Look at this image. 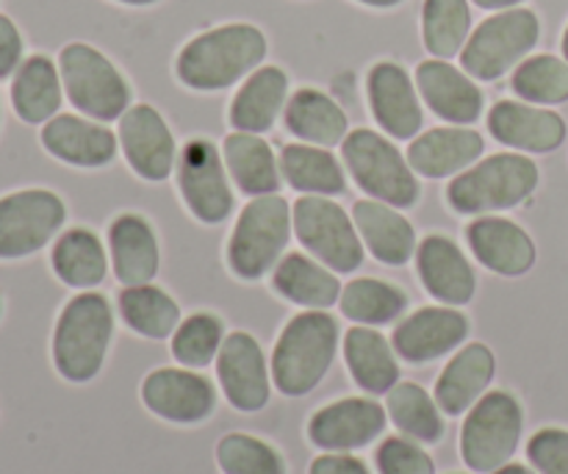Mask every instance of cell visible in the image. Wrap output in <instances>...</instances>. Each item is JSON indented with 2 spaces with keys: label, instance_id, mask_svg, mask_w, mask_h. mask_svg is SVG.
Instances as JSON below:
<instances>
[{
  "label": "cell",
  "instance_id": "6da1fadb",
  "mask_svg": "<svg viewBox=\"0 0 568 474\" xmlns=\"http://www.w3.org/2000/svg\"><path fill=\"white\" fill-rule=\"evenodd\" d=\"M266 56V37L247 22L214 28L194 37L178 56V78L189 89L216 92L255 70Z\"/></svg>",
  "mask_w": 568,
  "mask_h": 474
},
{
  "label": "cell",
  "instance_id": "7a4b0ae2",
  "mask_svg": "<svg viewBox=\"0 0 568 474\" xmlns=\"http://www.w3.org/2000/svg\"><path fill=\"white\" fill-rule=\"evenodd\" d=\"M338 350V322L325 311H303L277 336L272 350V383L286 397L314 392Z\"/></svg>",
  "mask_w": 568,
  "mask_h": 474
},
{
  "label": "cell",
  "instance_id": "3957f363",
  "mask_svg": "<svg viewBox=\"0 0 568 474\" xmlns=\"http://www.w3.org/2000/svg\"><path fill=\"white\" fill-rule=\"evenodd\" d=\"M114 314L103 294H75L61 311L53 333V361L64 381L87 383L103 370L109 353Z\"/></svg>",
  "mask_w": 568,
  "mask_h": 474
},
{
  "label": "cell",
  "instance_id": "277c9868",
  "mask_svg": "<svg viewBox=\"0 0 568 474\" xmlns=\"http://www.w3.org/2000/svg\"><path fill=\"white\" fill-rule=\"evenodd\" d=\"M538 186V167L527 155L497 153L458 172L447 186V200L458 214H491L516 209Z\"/></svg>",
  "mask_w": 568,
  "mask_h": 474
},
{
  "label": "cell",
  "instance_id": "5b68a950",
  "mask_svg": "<svg viewBox=\"0 0 568 474\" xmlns=\"http://www.w3.org/2000/svg\"><path fill=\"white\" fill-rule=\"evenodd\" d=\"M292 231V205L286 200L277 194L250 200L227 242V264L242 281H258L272 266H277Z\"/></svg>",
  "mask_w": 568,
  "mask_h": 474
},
{
  "label": "cell",
  "instance_id": "8992f818",
  "mask_svg": "<svg viewBox=\"0 0 568 474\" xmlns=\"http://www.w3.org/2000/svg\"><path fill=\"white\" fill-rule=\"evenodd\" d=\"M342 161L347 164L353 181L372 194V200L410 209L419 200V181L408 155L399 153L394 142L369 128L347 133L342 142Z\"/></svg>",
  "mask_w": 568,
  "mask_h": 474
},
{
  "label": "cell",
  "instance_id": "52a82bcc",
  "mask_svg": "<svg viewBox=\"0 0 568 474\" xmlns=\"http://www.w3.org/2000/svg\"><path fill=\"white\" fill-rule=\"evenodd\" d=\"M525 414L514 394L486 392L469 409L460 431V455L471 472L494 474L514 458Z\"/></svg>",
  "mask_w": 568,
  "mask_h": 474
},
{
  "label": "cell",
  "instance_id": "ba28073f",
  "mask_svg": "<svg viewBox=\"0 0 568 474\" xmlns=\"http://www.w3.org/2000/svg\"><path fill=\"white\" fill-rule=\"evenodd\" d=\"M59 72L70 103L92 120H120L131 109L128 81L92 44H67L59 56Z\"/></svg>",
  "mask_w": 568,
  "mask_h": 474
},
{
  "label": "cell",
  "instance_id": "9c48e42d",
  "mask_svg": "<svg viewBox=\"0 0 568 474\" xmlns=\"http://www.w3.org/2000/svg\"><path fill=\"white\" fill-rule=\"evenodd\" d=\"M538 33L541 26L530 9H505L488 17L460 50L464 70L477 81H497L536 48Z\"/></svg>",
  "mask_w": 568,
  "mask_h": 474
},
{
  "label": "cell",
  "instance_id": "30bf717a",
  "mask_svg": "<svg viewBox=\"0 0 568 474\" xmlns=\"http://www.w3.org/2000/svg\"><path fill=\"white\" fill-rule=\"evenodd\" d=\"M294 236L333 272H355L364 261V242L347 211L322 194H303L292 205Z\"/></svg>",
  "mask_w": 568,
  "mask_h": 474
},
{
  "label": "cell",
  "instance_id": "8fae6325",
  "mask_svg": "<svg viewBox=\"0 0 568 474\" xmlns=\"http://www.w3.org/2000/svg\"><path fill=\"white\" fill-rule=\"evenodd\" d=\"M64 220V203L48 189H26L0 198V259H22L42 250Z\"/></svg>",
  "mask_w": 568,
  "mask_h": 474
},
{
  "label": "cell",
  "instance_id": "7c38bea8",
  "mask_svg": "<svg viewBox=\"0 0 568 474\" xmlns=\"http://www.w3.org/2000/svg\"><path fill=\"white\" fill-rule=\"evenodd\" d=\"M178 186L189 211L205 225H220L233 211L225 159L209 139H189L178 153Z\"/></svg>",
  "mask_w": 568,
  "mask_h": 474
},
{
  "label": "cell",
  "instance_id": "4fadbf2b",
  "mask_svg": "<svg viewBox=\"0 0 568 474\" xmlns=\"http://www.w3.org/2000/svg\"><path fill=\"white\" fill-rule=\"evenodd\" d=\"M216 377L227 403L236 411L253 414L270 403L272 370L266 366L261 344L250 333H227L216 355Z\"/></svg>",
  "mask_w": 568,
  "mask_h": 474
},
{
  "label": "cell",
  "instance_id": "5bb4252c",
  "mask_svg": "<svg viewBox=\"0 0 568 474\" xmlns=\"http://www.w3.org/2000/svg\"><path fill=\"white\" fill-rule=\"evenodd\" d=\"M386 431V409L375 400L347 397L316 411L308 422L311 442L327 453H349Z\"/></svg>",
  "mask_w": 568,
  "mask_h": 474
},
{
  "label": "cell",
  "instance_id": "9a60e30c",
  "mask_svg": "<svg viewBox=\"0 0 568 474\" xmlns=\"http://www.w3.org/2000/svg\"><path fill=\"white\" fill-rule=\"evenodd\" d=\"M120 144L128 164L144 181H166L175 167V139L153 105H131L120 117Z\"/></svg>",
  "mask_w": 568,
  "mask_h": 474
},
{
  "label": "cell",
  "instance_id": "2e32d148",
  "mask_svg": "<svg viewBox=\"0 0 568 474\" xmlns=\"http://www.w3.org/2000/svg\"><path fill=\"white\" fill-rule=\"evenodd\" d=\"M142 400L155 416L178 425L209 420L216 405V392L205 377L189 370H155L144 377Z\"/></svg>",
  "mask_w": 568,
  "mask_h": 474
},
{
  "label": "cell",
  "instance_id": "e0dca14e",
  "mask_svg": "<svg viewBox=\"0 0 568 474\" xmlns=\"http://www.w3.org/2000/svg\"><path fill=\"white\" fill-rule=\"evenodd\" d=\"M469 336V320L455 309H419L405 316L394 331L392 344L399 359L427 364L453 353Z\"/></svg>",
  "mask_w": 568,
  "mask_h": 474
},
{
  "label": "cell",
  "instance_id": "ac0fdd59",
  "mask_svg": "<svg viewBox=\"0 0 568 474\" xmlns=\"http://www.w3.org/2000/svg\"><path fill=\"white\" fill-rule=\"evenodd\" d=\"M366 92H369L372 114H375L377 125L388 137L414 139L419 133L425 114H422V103L414 89V81H410V75L403 67L392 64V61L372 67Z\"/></svg>",
  "mask_w": 568,
  "mask_h": 474
},
{
  "label": "cell",
  "instance_id": "d6986e66",
  "mask_svg": "<svg viewBox=\"0 0 568 474\" xmlns=\"http://www.w3.org/2000/svg\"><path fill=\"white\" fill-rule=\"evenodd\" d=\"M466 242L471 253L491 272L505 278H519L536 264V242L525 228L503 216H480L466 228Z\"/></svg>",
  "mask_w": 568,
  "mask_h": 474
},
{
  "label": "cell",
  "instance_id": "ffe728a7",
  "mask_svg": "<svg viewBox=\"0 0 568 474\" xmlns=\"http://www.w3.org/2000/svg\"><path fill=\"white\" fill-rule=\"evenodd\" d=\"M416 270L427 294L444 305L471 303L477 289V278L464 250L447 236H427L416 248Z\"/></svg>",
  "mask_w": 568,
  "mask_h": 474
},
{
  "label": "cell",
  "instance_id": "44dd1931",
  "mask_svg": "<svg viewBox=\"0 0 568 474\" xmlns=\"http://www.w3.org/2000/svg\"><path fill=\"white\" fill-rule=\"evenodd\" d=\"M488 131L508 148L527 150V153H549L564 144L566 122L555 111L516 103V100H499L488 111Z\"/></svg>",
  "mask_w": 568,
  "mask_h": 474
},
{
  "label": "cell",
  "instance_id": "7402d4cb",
  "mask_svg": "<svg viewBox=\"0 0 568 474\" xmlns=\"http://www.w3.org/2000/svg\"><path fill=\"white\" fill-rule=\"evenodd\" d=\"M416 83L425 103L436 111L442 120L455 125H471L483 114V92L469 75L458 67L447 64L444 59L422 61L416 70Z\"/></svg>",
  "mask_w": 568,
  "mask_h": 474
},
{
  "label": "cell",
  "instance_id": "603a6c76",
  "mask_svg": "<svg viewBox=\"0 0 568 474\" xmlns=\"http://www.w3.org/2000/svg\"><path fill=\"white\" fill-rule=\"evenodd\" d=\"M116 142L120 137H114L98 120H83L75 114H59L42 128L44 150L72 167L109 164L116 155Z\"/></svg>",
  "mask_w": 568,
  "mask_h": 474
},
{
  "label": "cell",
  "instance_id": "cb8c5ba5",
  "mask_svg": "<svg viewBox=\"0 0 568 474\" xmlns=\"http://www.w3.org/2000/svg\"><path fill=\"white\" fill-rule=\"evenodd\" d=\"M353 222L364 248L381 264L403 266L416 255L414 228L394 205L381 200H358L353 209Z\"/></svg>",
  "mask_w": 568,
  "mask_h": 474
},
{
  "label": "cell",
  "instance_id": "d4e9b609",
  "mask_svg": "<svg viewBox=\"0 0 568 474\" xmlns=\"http://www.w3.org/2000/svg\"><path fill=\"white\" fill-rule=\"evenodd\" d=\"M486 150V142L471 128H433L414 139L408 148V161L419 175L447 178L475 164Z\"/></svg>",
  "mask_w": 568,
  "mask_h": 474
},
{
  "label": "cell",
  "instance_id": "484cf974",
  "mask_svg": "<svg viewBox=\"0 0 568 474\" xmlns=\"http://www.w3.org/2000/svg\"><path fill=\"white\" fill-rule=\"evenodd\" d=\"M497 359L486 344H466L447 366L436 383V403L444 414L460 416L486 394L491 386Z\"/></svg>",
  "mask_w": 568,
  "mask_h": 474
},
{
  "label": "cell",
  "instance_id": "4316f807",
  "mask_svg": "<svg viewBox=\"0 0 568 474\" xmlns=\"http://www.w3.org/2000/svg\"><path fill=\"white\" fill-rule=\"evenodd\" d=\"M109 250L111 266L122 286H142L159 272V242L144 216H116L109 228Z\"/></svg>",
  "mask_w": 568,
  "mask_h": 474
},
{
  "label": "cell",
  "instance_id": "83f0119b",
  "mask_svg": "<svg viewBox=\"0 0 568 474\" xmlns=\"http://www.w3.org/2000/svg\"><path fill=\"white\" fill-rule=\"evenodd\" d=\"M286 94L288 78L281 67H261L250 72L231 103V125L244 133H266L286 109Z\"/></svg>",
  "mask_w": 568,
  "mask_h": 474
},
{
  "label": "cell",
  "instance_id": "f1b7e54d",
  "mask_svg": "<svg viewBox=\"0 0 568 474\" xmlns=\"http://www.w3.org/2000/svg\"><path fill=\"white\" fill-rule=\"evenodd\" d=\"M222 159H225L233 183L244 194L261 198V194H275L281 186V161L272 153L270 142L261 139L258 133L233 131L222 142Z\"/></svg>",
  "mask_w": 568,
  "mask_h": 474
},
{
  "label": "cell",
  "instance_id": "f546056e",
  "mask_svg": "<svg viewBox=\"0 0 568 474\" xmlns=\"http://www.w3.org/2000/svg\"><path fill=\"white\" fill-rule=\"evenodd\" d=\"M283 122L294 137L316 148L331 150L347 139V114L336 100L327 98L320 89L294 92L283 109Z\"/></svg>",
  "mask_w": 568,
  "mask_h": 474
},
{
  "label": "cell",
  "instance_id": "4dcf8cb0",
  "mask_svg": "<svg viewBox=\"0 0 568 474\" xmlns=\"http://www.w3.org/2000/svg\"><path fill=\"white\" fill-rule=\"evenodd\" d=\"M344 359H347L349 375L364 392L388 394L399 383L394 344H388L386 336L372 327L358 325L344 336Z\"/></svg>",
  "mask_w": 568,
  "mask_h": 474
},
{
  "label": "cell",
  "instance_id": "1f68e13d",
  "mask_svg": "<svg viewBox=\"0 0 568 474\" xmlns=\"http://www.w3.org/2000/svg\"><path fill=\"white\" fill-rule=\"evenodd\" d=\"M272 283L283 297L311 311H325L336 305L344 289L327 266L316 264L303 253L283 255L272 272Z\"/></svg>",
  "mask_w": 568,
  "mask_h": 474
},
{
  "label": "cell",
  "instance_id": "d6a6232c",
  "mask_svg": "<svg viewBox=\"0 0 568 474\" xmlns=\"http://www.w3.org/2000/svg\"><path fill=\"white\" fill-rule=\"evenodd\" d=\"M11 105L22 122L53 120L61 105V72L48 56H31L22 61L11 81Z\"/></svg>",
  "mask_w": 568,
  "mask_h": 474
},
{
  "label": "cell",
  "instance_id": "836d02e7",
  "mask_svg": "<svg viewBox=\"0 0 568 474\" xmlns=\"http://www.w3.org/2000/svg\"><path fill=\"white\" fill-rule=\"evenodd\" d=\"M281 172L288 186L303 194L331 198L347 189V178L336 155L316 144H286L281 153Z\"/></svg>",
  "mask_w": 568,
  "mask_h": 474
},
{
  "label": "cell",
  "instance_id": "e575fe53",
  "mask_svg": "<svg viewBox=\"0 0 568 474\" xmlns=\"http://www.w3.org/2000/svg\"><path fill=\"white\" fill-rule=\"evenodd\" d=\"M53 270L59 281L72 289H92L103 283L109 261H105L103 242L87 228H72L59 236L53 244Z\"/></svg>",
  "mask_w": 568,
  "mask_h": 474
},
{
  "label": "cell",
  "instance_id": "d590c367",
  "mask_svg": "<svg viewBox=\"0 0 568 474\" xmlns=\"http://www.w3.org/2000/svg\"><path fill=\"white\" fill-rule=\"evenodd\" d=\"M120 314L131 331L144 339H166L181 325V309L164 289L153 283L125 286L120 292Z\"/></svg>",
  "mask_w": 568,
  "mask_h": 474
},
{
  "label": "cell",
  "instance_id": "8d00e7d4",
  "mask_svg": "<svg viewBox=\"0 0 568 474\" xmlns=\"http://www.w3.org/2000/svg\"><path fill=\"white\" fill-rule=\"evenodd\" d=\"M342 314L358 325H388L408 309V294L377 278H355L342 289Z\"/></svg>",
  "mask_w": 568,
  "mask_h": 474
},
{
  "label": "cell",
  "instance_id": "74e56055",
  "mask_svg": "<svg viewBox=\"0 0 568 474\" xmlns=\"http://www.w3.org/2000/svg\"><path fill=\"white\" fill-rule=\"evenodd\" d=\"M386 411L392 416L394 425L410 436L414 442L422 444H436L444 436V420L442 409L436 400L416 383H397L388 392Z\"/></svg>",
  "mask_w": 568,
  "mask_h": 474
},
{
  "label": "cell",
  "instance_id": "f35d334b",
  "mask_svg": "<svg viewBox=\"0 0 568 474\" xmlns=\"http://www.w3.org/2000/svg\"><path fill=\"white\" fill-rule=\"evenodd\" d=\"M471 11L466 0H425L422 11V33H425V48L436 59H453L464 50L469 39Z\"/></svg>",
  "mask_w": 568,
  "mask_h": 474
},
{
  "label": "cell",
  "instance_id": "ab89813d",
  "mask_svg": "<svg viewBox=\"0 0 568 474\" xmlns=\"http://www.w3.org/2000/svg\"><path fill=\"white\" fill-rule=\"evenodd\" d=\"M514 92L527 103L555 105L568 100V61L558 56H532L521 61L510 81Z\"/></svg>",
  "mask_w": 568,
  "mask_h": 474
},
{
  "label": "cell",
  "instance_id": "60d3db41",
  "mask_svg": "<svg viewBox=\"0 0 568 474\" xmlns=\"http://www.w3.org/2000/svg\"><path fill=\"white\" fill-rule=\"evenodd\" d=\"M222 342H225V325L220 316L194 314L178 325L172 336V355L189 370H203L220 355Z\"/></svg>",
  "mask_w": 568,
  "mask_h": 474
},
{
  "label": "cell",
  "instance_id": "b9f144b4",
  "mask_svg": "<svg viewBox=\"0 0 568 474\" xmlns=\"http://www.w3.org/2000/svg\"><path fill=\"white\" fill-rule=\"evenodd\" d=\"M216 464L225 474H286L281 453L247 433H231L216 444Z\"/></svg>",
  "mask_w": 568,
  "mask_h": 474
},
{
  "label": "cell",
  "instance_id": "7bdbcfd3",
  "mask_svg": "<svg viewBox=\"0 0 568 474\" xmlns=\"http://www.w3.org/2000/svg\"><path fill=\"white\" fill-rule=\"evenodd\" d=\"M381 474H436V464L419 444L408 438H386L375 455Z\"/></svg>",
  "mask_w": 568,
  "mask_h": 474
},
{
  "label": "cell",
  "instance_id": "ee69618b",
  "mask_svg": "<svg viewBox=\"0 0 568 474\" xmlns=\"http://www.w3.org/2000/svg\"><path fill=\"white\" fill-rule=\"evenodd\" d=\"M527 455L541 474H568V431L560 427L538 431L527 444Z\"/></svg>",
  "mask_w": 568,
  "mask_h": 474
},
{
  "label": "cell",
  "instance_id": "f6af8a7d",
  "mask_svg": "<svg viewBox=\"0 0 568 474\" xmlns=\"http://www.w3.org/2000/svg\"><path fill=\"white\" fill-rule=\"evenodd\" d=\"M22 37L14 22L0 14V78H9L22 64Z\"/></svg>",
  "mask_w": 568,
  "mask_h": 474
},
{
  "label": "cell",
  "instance_id": "bcb514c9",
  "mask_svg": "<svg viewBox=\"0 0 568 474\" xmlns=\"http://www.w3.org/2000/svg\"><path fill=\"white\" fill-rule=\"evenodd\" d=\"M308 474H369V470L349 453H325L311 464Z\"/></svg>",
  "mask_w": 568,
  "mask_h": 474
},
{
  "label": "cell",
  "instance_id": "7dc6e473",
  "mask_svg": "<svg viewBox=\"0 0 568 474\" xmlns=\"http://www.w3.org/2000/svg\"><path fill=\"white\" fill-rule=\"evenodd\" d=\"M471 3L480 6V9H514L521 0H471Z\"/></svg>",
  "mask_w": 568,
  "mask_h": 474
},
{
  "label": "cell",
  "instance_id": "c3c4849f",
  "mask_svg": "<svg viewBox=\"0 0 568 474\" xmlns=\"http://www.w3.org/2000/svg\"><path fill=\"white\" fill-rule=\"evenodd\" d=\"M494 474H541V472H532V470H527V466H521V464H505L503 470H497Z\"/></svg>",
  "mask_w": 568,
  "mask_h": 474
},
{
  "label": "cell",
  "instance_id": "681fc988",
  "mask_svg": "<svg viewBox=\"0 0 568 474\" xmlns=\"http://www.w3.org/2000/svg\"><path fill=\"white\" fill-rule=\"evenodd\" d=\"M358 3H366V6H375V9H392V6L403 3V0H358Z\"/></svg>",
  "mask_w": 568,
  "mask_h": 474
},
{
  "label": "cell",
  "instance_id": "f907efd6",
  "mask_svg": "<svg viewBox=\"0 0 568 474\" xmlns=\"http://www.w3.org/2000/svg\"><path fill=\"white\" fill-rule=\"evenodd\" d=\"M120 3H128V6H150V3H155V0H120Z\"/></svg>",
  "mask_w": 568,
  "mask_h": 474
},
{
  "label": "cell",
  "instance_id": "816d5d0a",
  "mask_svg": "<svg viewBox=\"0 0 568 474\" xmlns=\"http://www.w3.org/2000/svg\"><path fill=\"white\" fill-rule=\"evenodd\" d=\"M564 56H566V61H568V26H566V33H564Z\"/></svg>",
  "mask_w": 568,
  "mask_h": 474
}]
</instances>
